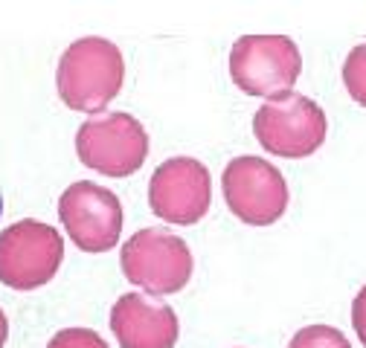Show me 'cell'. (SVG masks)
Instances as JSON below:
<instances>
[{"label":"cell","instance_id":"obj_14","mask_svg":"<svg viewBox=\"0 0 366 348\" xmlns=\"http://www.w3.org/2000/svg\"><path fill=\"white\" fill-rule=\"evenodd\" d=\"M352 325H355L357 339L366 345V285L360 287V293L352 302Z\"/></svg>","mask_w":366,"mask_h":348},{"label":"cell","instance_id":"obj_12","mask_svg":"<svg viewBox=\"0 0 366 348\" xmlns=\"http://www.w3.org/2000/svg\"><path fill=\"white\" fill-rule=\"evenodd\" d=\"M288 348H352V345L332 325H308V328H300L291 337Z\"/></svg>","mask_w":366,"mask_h":348},{"label":"cell","instance_id":"obj_10","mask_svg":"<svg viewBox=\"0 0 366 348\" xmlns=\"http://www.w3.org/2000/svg\"><path fill=\"white\" fill-rule=\"evenodd\" d=\"M111 331L119 348H174L177 314L143 293H125L111 311Z\"/></svg>","mask_w":366,"mask_h":348},{"label":"cell","instance_id":"obj_15","mask_svg":"<svg viewBox=\"0 0 366 348\" xmlns=\"http://www.w3.org/2000/svg\"><path fill=\"white\" fill-rule=\"evenodd\" d=\"M6 337H9V322H6V314H4V311H0V348H4Z\"/></svg>","mask_w":366,"mask_h":348},{"label":"cell","instance_id":"obj_3","mask_svg":"<svg viewBox=\"0 0 366 348\" xmlns=\"http://www.w3.org/2000/svg\"><path fill=\"white\" fill-rule=\"evenodd\" d=\"M253 134L264 151L300 160L314 154L326 140V113L302 93L267 99L253 116Z\"/></svg>","mask_w":366,"mask_h":348},{"label":"cell","instance_id":"obj_5","mask_svg":"<svg viewBox=\"0 0 366 348\" xmlns=\"http://www.w3.org/2000/svg\"><path fill=\"white\" fill-rule=\"evenodd\" d=\"M64 258V241L56 227L18 221L0 232V282L12 290L44 287Z\"/></svg>","mask_w":366,"mask_h":348},{"label":"cell","instance_id":"obj_6","mask_svg":"<svg viewBox=\"0 0 366 348\" xmlns=\"http://www.w3.org/2000/svg\"><path fill=\"white\" fill-rule=\"evenodd\" d=\"M79 160L108 178H128L146 163L149 134L131 113H108L87 119L76 134Z\"/></svg>","mask_w":366,"mask_h":348},{"label":"cell","instance_id":"obj_13","mask_svg":"<svg viewBox=\"0 0 366 348\" xmlns=\"http://www.w3.org/2000/svg\"><path fill=\"white\" fill-rule=\"evenodd\" d=\"M47 348H111V345L90 328H64L47 342Z\"/></svg>","mask_w":366,"mask_h":348},{"label":"cell","instance_id":"obj_1","mask_svg":"<svg viewBox=\"0 0 366 348\" xmlns=\"http://www.w3.org/2000/svg\"><path fill=\"white\" fill-rule=\"evenodd\" d=\"M125 64L117 44L108 38H79L59 61V96L70 111L99 113L122 87Z\"/></svg>","mask_w":366,"mask_h":348},{"label":"cell","instance_id":"obj_8","mask_svg":"<svg viewBox=\"0 0 366 348\" xmlns=\"http://www.w3.org/2000/svg\"><path fill=\"white\" fill-rule=\"evenodd\" d=\"M59 218L70 241L84 252H108L122 235V203L105 186L76 180L59 198Z\"/></svg>","mask_w":366,"mask_h":348},{"label":"cell","instance_id":"obj_11","mask_svg":"<svg viewBox=\"0 0 366 348\" xmlns=\"http://www.w3.org/2000/svg\"><path fill=\"white\" fill-rule=\"evenodd\" d=\"M343 84L349 96L366 108V41L357 44V47L346 56V64H343Z\"/></svg>","mask_w":366,"mask_h":348},{"label":"cell","instance_id":"obj_7","mask_svg":"<svg viewBox=\"0 0 366 348\" xmlns=\"http://www.w3.org/2000/svg\"><path fill=\"white\" fill-rule=\"evenodd\" d=\"M224 200L244 224L267 227L280 221L288 206V183L277 165L262 157H236L221 174Z\"/></svg>","mask_w":366,"mask_h":348},{"label":"cell","instance_id":"obj_4","mask_svg":"<svg viewBox=\"0 0 366 348\" xmlns=\"http://www.w3.org/2000/svg\"><path fill=\"white\" fill-rule=\"evenodd\" d=\"M122 273L131 285L143 287L149 296L177 293L192 276V252L187 241H180L163 230H140L134 232L119 252Z\"/></svg>","mask_w":366,"mask_h":348},{"label":"cell","instance_id":"obj_9","mask_svg":"<svg viewBox=\"0 0 366 348\" xmlns=\"http://www.w3.org/2000/svg\"><path fill=\"white\" fill-rule=\"evenodd\" d=\"M212 200L209 171L195 157H172L149 180V203L157 218L177 227L198 224Z\"/></svg>","mask_w":366,"mask_h":348},{"label":"cell","instance_id":"obj_2","mask_svg":"<svg viewBox=\"0 0 366 348\" xmlns=\"http://www.w3.org/2000/svg\"><path fill=\"white\" fill-rule=\"evenodd\" d=\"M300 70L302 56L288 35H242L230 50V76L250 96L273 99L291 93Z\"/></svg>","mask_w":366,"mask_h":348}]
</instances>
